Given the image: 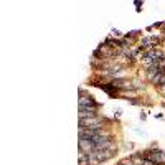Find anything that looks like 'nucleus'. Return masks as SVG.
<instances>
[{
    "instance_id": "obj_1",
    "label": "nucleus",
    "mask_w": 165,
    "mask_h": 165,
    "mask_svg": "<svg viewBox=\"0 0 165 165\" xmlns=\"http://www.w3.org/2000/svg\"><path fill=\"white\" fill-rule=\"evenodd\" d=\"M89 106H91L92 109H96V102H94V99H92L91 96H88V97H81V99H79V108H89Z\"/></svg>"
},
{
    "instance_id": "obj_2",
    "label": "nucleus",
    "mask_w": 165,
    "mask_h": 165,
    "mask_svg": "<svg viewBox=\"0 0 165 165\" xmlns=\"http://www.w3.org/2000/svg\"><path fill=\"white\" fill-rule=\"evenodd\" d=\"M86 116H89V117H94L96 111L94 109H89V108H79V119H84Z\"/></svg>"
},
{
    "instance_id": "obj_3",
    "label": "nucleus",
    "mask_w": 165,
    "mask_h": 165,
    "mask_svg": "<svg viewBox=\"0 0 165 165\" xmlns=\"http://www.w3.org/2000/svg\"><path fill=\"white\" fill-rule=\"evenodd\" d=\"M150 160L155 162V163L165 162V154H162V152H152V154H150Z\"/></svg>"
},
{
    "instance_id": "obj_4",
    "label": "nucleus",
    "mask_w": 165,
    "mask_h": 165,
    "mask_svg": "<svg viewBox=\"0 0 165 165\" xmlns=\"http://www.w3.org/2000/svg\"><path fill=\"white\" fill-rule=\"evenodd\" d=\"M163 86H165V84H163ZM162 92H163V94H165V88H162Z\"/></svg>"
}]
</instances>
